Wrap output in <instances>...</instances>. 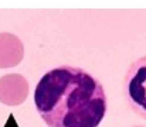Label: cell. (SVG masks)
Listing matches in <instances>:
<instances>
[{"label": "cell", "instance_id": "1", "mask_svg": "<svg viewBox=\"0 0 146 127\" xmlns=\"http://www.w3.org/2000/svg\"><path fill=\"white\" fill-rule=\"evenodd\" d=\"M34 106L48 127H98L105 119L108 97L92 74L60 65L40 78Z\"/></svg>", "mask_w": 146, "mask_h": 127}, {"label": "cell", "instance_id": "2", "mask_svg": "<svg viewBox=\"0 0 146 127\" xmlns=\"http://www.w3.org/2000/svg\"><path fill=\"white\" fill-rule=\"evenodd\" d=\"M123 95L131 110L146 120V55L129 65L123 78Z\"/></svg>", "mask_w": 146, "mask_h": 127}, {"label": "cell", "instance_id": "3", "mask_svg": "<svg viewBox=\"0 0 146 127\" xmlns=\"http://www.w3.org/2000/svg\"><path fill=\"white\" fill-rule=\"evenodd\" d=\"M29 93L27 81L17 74H10L0 78V102L7 106L23 103Z\"/></svg>", "mask_w": 146, "mask_h": 127}, {"label": "cell", "instance_id": "4", "mask_svg": "<svg viewBox=\"0 0 146 127\" xmlns=\"http://www.w3.org/2000/svg\"><path fill=\"white\" fill-rule=\"evenodd\" d=\"M23 44L19 37L4 33L0 34V68H10L20 64L23 59Z\"/></svg>", "mask_w": 146, "mask_h": 127}, {"label": "cell", "instance_id": "5", "mask_svg": "<svg viewBox=\"0 0 146 127\" xmlns=\"http://www.w3.org/2000/svg\"><path fill=\"white\" fill-rule=\"evenodd\" d=\"M136 127H142V126H136Z\"/></svg>", "mask_w": 146, "mask_h": 127}]
</instances>
